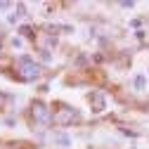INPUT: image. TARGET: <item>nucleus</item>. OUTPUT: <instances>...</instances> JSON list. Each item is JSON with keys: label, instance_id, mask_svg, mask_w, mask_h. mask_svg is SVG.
Here are the masks:
<instances>
[{"label": "nucleus", "instance_id": "1", "mask_svg": "<svg viewBox=\"0 0 149 149\" xmlns=\"http://www.w3.org/2000/svg\"><path fill=\"white\" fill-rule=\"evenodd\" d=\"M31 123L36 125H50L52 123V111L43 102H33L31 104Z\"/></svg>", "mask_w": 149, "mask_h": 149}, {"label": "nucleus", "instance_id": "2", "mask_svg": "<svg viewBox=\"0 0 149 149\" xmlns=\"http://www.w3.org/2000/svg\"><path fill=\"white\" fill-rule=\"evenodd\" d=\"M19 71H22V78H24V81H36V78L43 76V66L36 64V62L29 59V57H22V59H19Z\"/></svg>", "mask_w": 149, "mask_h": 149}, {"label": "nucleus", "instance_id": "3", "mask_svg": "<svg viewBox=\"0 0 149 149\" xmlns=\"http://www.w3.org/2000/svg\"><path fill=\"white\" fill-rule=\"evenodd\" d=\"M81 118V114L71 107H59L57 111L52 114V123L54 125H69V123H76Z\"/></svg>", "mask_w": 149, "mask_h": 149}, {"label": "nucleus", "instance_id": "4", "mask_svg": "<svg viewBox=\"0 0 149 149\" xmlns=\"http://www.w3.org/2000/svg\"><path fill=\"white\" fill-rule=\"evenodd\" d=\"M90 100H92V111H95V114H100V111H104V97L100 95V92H95V95H90Z\"/></svg>", "mask_w": 149, "mask_h": 149}, {"label": "nucleus", "instance_id": "5", "mask_svg": "<svg viewBox=\"0 0 149 149\" xmlns=\"http://www.w3.org/2000/svg\"><path fill=\"white\" fill-rule=\"evenodd\" d=\"M22 14H24V5L19 3V5H17V14H14V12L10 14V24H17V22L22 19Z\"/></svg>", "mask_w": 149, "mask_h": 149}, {"label": "nucleus", "instance_id": "6", "mask_svg": "<svg viewBox=\"0 0 149 149\" xmlns=\"http://www.w3.org/2000/svg\"><path fill=\"white\" fill-rule=\"evenodd\" d=\"M52 140H54V142H59V144H71V140H69L66 135H52Z\"/></svg>", "mask_w": 149, "mask_h": 149}, {"label": "nucleus", "instance_id": "7", "mask_svg": "<svg viewBox=\"0 0 149 149\" xmlns=\"http://www.w3.org/2000/svg\"><path fill=\"white\" fill-rule=\"evenodd\" d=\"M19 33L24 36V38H29V36H33V33H31V26H22V29H19Z\"/></svg>", "mask_w": 149, "mask_h": 149}, {"label": "nucleus", "instance_id": "8", "mask_svg": "<svg viewBox=\"0 0 149 149\" xmlns=\"http://www.w3.org/2000/svg\"><path fill=\"white\" fill-rule=\"evenodd\" d=\"M135 85L142 90V88H144V76H137V78H135Z\"/></svg>", "mask_w": 149, "mask_h": 149}, {"label": "nucleus", "instance_id": "9", "mask_svg": "<svg viewBox=\"0 0 149 149\" xmlns=\"http://www.w3.org/2000/svg\"><path fill=\"white\" fill-rule=\"evenodd\" d=\"M10 7H12L10 3H0V10H10Z\"/></svg>", "mask_w": 149, "mask_h": 149}]
</instances>
